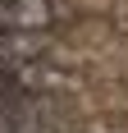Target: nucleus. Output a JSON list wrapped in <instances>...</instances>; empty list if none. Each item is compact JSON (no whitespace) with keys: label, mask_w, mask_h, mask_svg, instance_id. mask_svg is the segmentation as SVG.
Instances as JSON below:
<instances>
[{"label":"nucleus","mask_w":128,"mask_h":133,"mask_svg":"<svg viewBox=\"0 0 128 133\" xmlns=\"http://www.w3.org/2000/svg\"><path fill=\"white\" fill-rule=\"evenodd\" d=\"M60 119H64V101L55 92L0 101V133H60Z\"/></svg>","instance_id":"obj_2"},{"label":"nucleus","mask_w":128,"mask_h":133,"mask_svg":"<svg viewBox=\"0 0 128 133\" xmlns=\"http://www.w3.org/2000/svg\"><path fill=\"white\" fill-rule=\"evenodd\" d=\"M64 74L51 55H27V60H0V101L14 96H37V92H64Z\"/></svg>","instance_id":"obj_1"},{"label":"nucleus","mask_w":128,"mask_h":133,"mask_svg":"<svg viewBox=\"0 0 128 133\" xmlns=\"http://www.w3.org/2000/svg\"><path fill=\"white\" fill-rule=\"evenodd\" d=\"M64 18V0H0V32H51Z\"/></svg>","instance_id":"obj_3"}]
</instances>
